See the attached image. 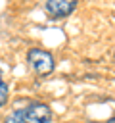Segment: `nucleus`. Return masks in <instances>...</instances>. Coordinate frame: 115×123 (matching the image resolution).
Masks as SVG:
<instances>
[{
  "label": "nucleus",
  "mask_w": 115,
  "mask_h": 123,
  "mask_svg": "<svg viewBox=\"0 0 115 123\" xmlns=\"http://www.w3.org/2000/svg\"><path fill=\"white\" fill-rule=\"evenodd\" d=\"M75 8H77V2L75 0H46V4H44L46 13L50 17H54V19L67 17Z\"/></svg>",
  "instance_id": "7ed1b4c3"
},
{
  "label": "nucleus",
  "mask_w": 115,
  "mask_h": 123,
  "mask_svg": "<svg viewBox=\"0 0 115 123\" xmlns=\"http://www.w3.org/2000/svg\"><path fill=\"white\" fill-rule=\"evenodd\" d=\"M52 110L42 102H33L21 110H13L6 115L4 123H50Z\"/></svg>",
  "instance_id": "f257e3e1"
},
{
  "label": "nucleus",
  "mask_w": 115,
  "mask_h": 123,
  "mask_svg": "<svg viewBox=\"0 0 115 123\" xmlns=\"http://www.w3.org/2000/svg\"><path fill=\"white\" fill-rule=\"evenodd\" d=\"M8 96H10V92H8V85H6L4 79L0 77V108L8 102Z\"/></svg>",
  "instance_id": "20e7f679"
},
{
  "label": "nucleus",
  "mask_w": 115,
  "mask_h": 123,
  "mask_svg": "<svg viewBox=\"0 0 115 123\" xmlns=\"http://www.w3.org/2000/svg\"><path fill=\"white\" fill-rule=\"evenodd\" d=\"M27 62L29 65L36 71V75L40 77H46L54 71L56 67V62H54V56L48 52V50H42V48H31L27 52Z\"/></svg>",
  "instance_id": "f03ea898"
},
{
  "label": "nucleus",
  "mask_w": 115,
  "mask_h": 123,
  "mask_svg": "<svg viewBox=\"0 0 115 123\" xmlns=\"http://www.w3.org/2000/svg\"><path fill=\"white\" fill-rule=\"evenodd\" d=\"M105 123H115V115H113V117H111V119H107V121H105Z\"/></svg>",
  "instance_id": "39448f33"
}]
</instances>
